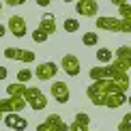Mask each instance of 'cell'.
I'll use <instances>...</instances> for the list:
<instances>
[{"label": "cell", "mask_w": 131, "mask_h": 131, "mask_svg": "<svg viewBox=\"0 0 131 131\" xmlns=\"http://www.w3.org/2000/svg\"><path fill=\"white\" fill-rule=\"evenodd\" d=\"M37 131H69V125L62 121V116H58V114H50L43 123L37 125Z\"/></svg>", "instance_id": "3957f363"}, {"label": "cell", "mask_w": 131, "mask_h": 131, "mask_svg": "<svg viewBox=\"0 0 131 131\" xmlns=\"http://www.w3.org/2000/svg\"><path fill=\"white\" fill-rule=\"evenodd\" d=\"M35 75H32V71L28 67H24V69H19L17 71V82H21V84H26V82H30Z\"/></svg>", "instance_id": "ffe728a7"}, {"label": "cell", "mask_w": 131, "mask_h": 131, "mask_svg": "<svg viewBox=\"0 0 131 131\" xmlns=\"http://www.w3.org/2000/svg\"><path fill=\"white\" fill-rule=\"evenodd\" d=\"M39 28L45 32L47 37H52L54 32H56V17H54L52 13H43L41 19H39Z\"/></svg>", "instance_id": "9a60e30c"}, {"label": "cell", "mask_w": 131, "mask_h": 131, "mask_svg": "<svg viewBox=\"0 0 131 131\" xmlns=\"http://www.w3.org/2000/svg\"><path fill=\"white\" fill-rule=\"evenodd\" d=\"M114 64H118L123 71H131V47L129 45H121L116 52H114V58H112Z\"/></svg>", "instance_id": "ba28073f"}, {"label": "cell", "mask_w": 131, "mask_h": 131, "mask_svg": "<svg viewBox=\"0 0 131 131\" xmlns=\"http://www.w3.org/2000/svg\"><path fill=\"white\" fill-rule=\"evenodd\" d=\"M58 64L56 62H41V64H37V69L32 71V75H35L37 80H41V82H47V80H54L56 78V73H58Z\"/></svg>", "instance_id": "52a82bcc"}, {"label": "cell", "mask_w": 131, "mask_h": 131, "mask_svg": "<svg viewBox=\"0 0 131 131\" xmlns=\"http://www.w3.org/2000/svg\"><path fill=\"white\" fill-rule=\"evenodd\" d=\"M2 123L7 125L9 129H13V131H26V127H28V121L21 118L17 112H7V114H2Z\"/></svg>", "instance_id": "9c48e42d"}, {"label": "cell", "mask_w": 131, "mask_h": 131, "mask_svg": "<svg viewBox=\"0 0 131 131\" xmlns=\"http://www.w3.org/2000/svg\"><path fill=\"white\" fill-rule=\"evenodd\" d=\"M118 131H131V112L123 116V121L118 123Z\"/></svg>", "instance_id": "603a6c76"}, {"label": "cell", "mask_w": 131, "mask_h": 131, "mask_svg": "<svg viewBox=\"0 0 131 131\" xmlns=\"http://www.w3.org/2000/svg\"><path fill=\"white\" fill-rule=\"evenodd\" d=\"M97 30H105V32H131V21L121 19V17H112V15H101L97 17Z\"/></svg>", "instance_id": "6da1fadb"}, {"label": "cell", "mask_w": 131, "mask_h": 131, "mask_svg": "<svg viewBox=\"0 0 131 131\" xmlns=\"http://www.w3.org/2000/svg\"><path fill=\"white\" fill-rule=\"evenodd\" d=\"M7 75H9V69L0 64V82H2V80H7Z\"/></svg>", "instance_id": "d4e9b609"}, {"label": "cell", "mask_w": 131, "mask_h": 131, "mask_svg": "<svg viewBox=\"0 0 131 131\" xmlns=\"http://www.w3.org/2000/svg\"><path fill=\"white\" fill-rule=\"evenodd\" d=\"M4 58H9V60H19V62H35L37 54L32 50H21V47H7L4 50Z\"/></svg>", "instance_id": "5b68a950"}, {"label": "cell", "mask_w": 131, "mask_h": 131, "mask_svg": "<svg viewBox=\"0 0 131 131\" xmlns=\"http://www.w3.org/2000/svg\"><path fill=\"white\" fill-rule=\"evenodd\" d=\"M24 99L28 103V107H32L35 112H41L47 107V97L45 92L37 86H26V92H24Z\"/></svg>", "instance_id": "7a4b0ae2"}, {"label": "cell", "mask_w": 131, "mask_h": 131, "mask_svg": "<svg viewBox=\"0 0 131 131\" xmlns=\"http://www.w3.org/2000/svg\"><path fill=\"white\" fill-rule=\"evenodd\" d=\"M0 123H2V112H0Z\"/></svg>", "instance_id": "f546056e"}, {"label": "cell", "mask_w": 131, "mask_h": 131, "mask_svg": "<svg viewBox=\"0 0 131 131\" xmlns=\"http://www.w3.org/2000/svg\"><path fill=\"white\" fill-rule=\"evenodd\" d=\"M82 43H84L86 47H95L97 43H99V35H97V32H84V35H82Z\"/></svg>", "instance_id": "d6986e66"}, {"label": "cell", "mask_w": 131, "mask_h": 131, "mask_svg": "<svg viewBox=\"0 0 131 131\" xmlns=\"http://www.w3.org/2000/svg\"><path fill=\"white\" fill-rule=\"evenodd\" d=\"M35 2L39 4V7H43V9H45V7H50V2H52V0H35Z\"/></svg>", "instance_id": "484cf974"}, {"label": "cell", "mask_w": 131, "mask_h": 131, "mask_svg": "<svg viewBox=\"0 0 131 131\" xmlns=\"http://www.w3.org/2000/svg\"><path fill=\"white\" fill-rule=\"evenodd\" d=\"M30 39L35 41V43H45L47 41V35L41 28H35V30H32V35H30Z\"/></svg>", "instance_id": "7402d4cb"}, {"label": "cell", "mask_w": 131, "mask_h": 131, "mask_svg": "<svg viewBox=\"0 0 131 131\" xmlns=\"http://www.w3.org/2000/svg\"><path fill=\"white\" fill-rule=\"evenodd\" d=\"M118 17L131 21V4H129V2H125V4H121V7H118Z\"/></svg>", "instance_id": "44dd1931"}, {"label": "cell", "mask_w": 131, "mask_h": 131, "mask_svg": "<svg viewBox=\"0 0 131 131\" xmlns=\"http://www.w3.org/2000/svg\"><path fill=\"white\" fill-rule=\"evenodd\" d=\"M2 7H4V4H2V2H0V11H2Z\"/></svg>", "instance_id": "4dcf8cb0"}, {"label": "cell", "mask_w": 131, "mask_h": 131, "mask_svg": "<svg viewBox=\"0 0 131 131\" xmlns=\"http://www.w3.org/2000/svg\"><path fill=\"white\" fill-rule=\"evenodd\" d=\"M62 28H64V32L73 35V32H78V30H80V21L75 19V17H67V19L62 21Z\"/></svg>", "instance_id": "ac0fdd59"}, {"label": "cell", "mask_w": 131, "mask_h": 131, "mask_svg": "<svg viewBox=\"0 0 131 131\" xmlns=\"http://www.w3.org/2000/svg\"><path fill=\"white\" fill-rule=\"evenodd\" d=\"M88 125H90V116L86 112H78L75 118H73V123L69 125V131H90Z\"/></svg>", "instance_id": "5bb4252c"}, {"label": "cell", "mask_w": 131, "mask_h": 131, "mask_svg": "<svg viewBox=\"0 0 131 131\" xmlns=\"http://www.w3.org/2000/svg\"><path fill=\"white\" fill-rule=\"evenodd\" d=\"M112 58H114V52L112 50H107V47H99V50H97V60H99L101 64L112 62Z\"/></svg>", "instance_id": "e0dca14e"}, {"label": "cell", "mask_w": 131, "mask_h": 131, "mask_svg": "<svg viewBox=\"0 0 131 131\" xmlns=\"http://www.w3.org/2000/svg\"><path fill=\"white\" fill-rule=\"evenodd\" d=\"M60 67H62V71H64L67 75L75 78V75H80L82 64H80V58H78V56H73V54H64L62 60H60Z\"/></svg>", "instance_id": "8fae6325"}, {"label": "cell", "mask_w": 131, "mask_h": 131, "mask_svg": "<svg viewBox=\"0 0 131 131\" xmlns=\"http://www.w3.org/2000/svg\"><path fill=\"white\" fill-rule=\"evenodd\" d=\"M52 97H54L58 103H60V105H62V103H67L69 97H71L69 84H67V82H60V80L54 82V84H52Z\"/></svg>", "instance_id": "4fadbf2b"}, {"label": "cell", "mask_w": 131, "mask_h": 131, "mask_svg": "<svg viewBox=\"0 0 131 131\" xmlns=\"http://www.w3.org/2000/svg\"><path fill=\"white\" fill-rule=\"evenodd\" d=\"M127 103V92L123 90H114L105 95V101H103V107H110V110H118L121 105Z\"/></svg>", "instance_id": "7c38bea8"}, {"label": "cell", "mask_w": 131, "mask_h": 131, "mask_svg": "<svg viewBox=\"0 0 131 131\" xmlns=\"http://www.w3.org/2000/svg\"><path fill=\"white\" fill-rule=\"evenodd\" d=\"M4 35H7V26H2V24H0V39H2Z\"/></svg>", "instance_id": "83f0119b"}, {"label": "cell", "mask_w": 131, "mask_h": 131, "mask_svg": "<svg viewBox=\"0 0 131 131\" xmlns=\"http://www.w3.org/2000/svg\"><path fill=\"white\" fill-rule=\"evenodd\" d=\"M4 4H9V7H21V4H26V0H4Z\"/></svg>", "instance_id": "cb8c5ba5"}, {"label": "cell", "mask_w": 131, "mask_h": 131, "mask_svg": "<svg viewBox=\"0 0 131 131\" xmlns=\"http://www.w3.org/2000/svg\"><path fill=\"white\" fill-rule=\"evenodd\" d=\"M28 107V103H26L24 97H4V99H0V112L7 114V112H21Z\"/></svg>", "instance_id": "277c9868"}, {"label": "cell", "mask_w": 131, "mask_h": 131, "mask_svg": "<svg viewBox=\"0 0 131 131\" xmlns=\"http://www.w3.org/2000/svg\"><path fill=\"white\" fill-rule=\"evenodd\" d=\"M7 30H11V35L21 39V37L28 35V24H26V19L21 17V15H11L7 19Z\"/></svg>", "instance_id": "8992f818"}, {"label": "cell", "mask_w": 131, "mask_h": 131, "mask_svg": "<svg viewBox=\"0 0 131 131\" xmlns=\"http://www.w3.org/2000/svg\"><path fill=\"white\" fill-rule=\"evenodd\" d=\"M75 11L82 17H97L99 4H97V0H78L75 2Z\"/></svg>", "instance_id": "30bf717a"}, {"label": "cell", "mask_w": 131, "mask_h": 131, "mask_svg": "<svg viewBox=\"0 0 131 131\" xmlns=\"http://www.w3.org/2000/svg\"><path fill=\"white\" fill-rule=\"evenodd\" d=\"M110 2L114 4V7H121V4H125V2H129V0H110Z\"/></svg>", "instance_id": "4316f807"}, {"label": "cell", "mask_w": 131, "mask_h": 131, "mask_svg": "<svg viewBox=\"0 0 131 131\" xmlns=\"http://www.w3.org/2000/svg\"><path fill=\"white\" fill-rule=\"evenodd\" d=\"M4 90H7V95H9V97H24V92H26V84H21V82H15V84H9Z\"/></svg>", "instance_id": "2e32d148"}, {"label": "cell", "mask_w": 131, "mask_h": 131, "mask_svg": "<svg viewBox=\"0 0 131 131\" xmlns=\"http://www.w3.org/2000/svg\"><path fill=\"white\" fill-rule=\"evenodd\" d=\"M62 2H75V0H62Z\"/></svg>", "instance_id": "f1b7e54d"}]
</instances>
